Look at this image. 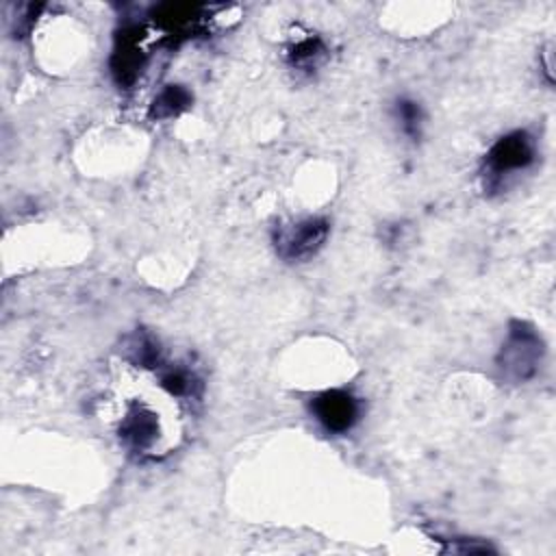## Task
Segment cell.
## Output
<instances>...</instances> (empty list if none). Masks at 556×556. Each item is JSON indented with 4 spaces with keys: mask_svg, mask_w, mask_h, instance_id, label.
<instances>
[{
    "mask_svg": "<svg viewBox=\"0 0 556 556\" xmlns=\"http://www.w3.org/2000/svg\"><path fill=\"white\" fill-rule=\"evenodd\" d=\"M143 67V50H141V35L137 28H126L117 35V43L111 59L113 76L119 85L128 87L135 83Z\"/></svg>",
    "mask_w": 556,
    "mask_h": 556,
    "instance_id": "6",
    "label": "cell"
},
{
    "mask_svg": "<svg viewBox=\"0 0 556 556\" xmlns=\"http://www.w3.org/2000/svg\"><path fill=\"white\" fill-rule=\"evenodd\" d=\"M534 161V141L528 132L515 130L497 139L486 154V169L493 178L526 169Z\"/></svg>",
    "mask_w": 556,
    "mask_h": 556,
    "instance_id": "3",
    "label": "cell"
},
{
    "mask_svg": "<svg viewBox=\"0 0 556 556\" xmlns=\"http://www.w3.org/2000/svg\"><path fill=\"white\" fill-rule=\"evenodd\" d=\"M395 113H397V119L402 124V130L408 137L417 139L419 128H421V109H419V104L413 102V100H400L395 104Z\"/></svg>",
    "mask_w": 556,
    "mask_h": 556,
    "instance_id": "10",
    "label": "cell"
},
{
    "mask_svg": "<svg viewBox=\"0 0 556 556\" xmlns=\"http://www.w3.org/2000/svg\"><path fill=\"white\" fill-rule=\"evenodd\" d=\"M189 102H191V96H189L187 89H182V87H178V85H169V87H165V89L156 96L150 115L156 117V119L174 117V115H178L180 111H185V109L189 106Z\"/></svg>",
    "mask_w": 556,
    "mask_h": 556,
    "instance_id": "7",
    "label": "cell"
},
{
    "mask_svg": "<svg viewBox=\"0 0 556 556\" xmlns=\"http://www.w3.org/2000/svg\"><path fill=\"white\" fill-rule=\"evenodd\" d=\"M543 358V341L541 337L523 321H513L508 337L500 350L497 367L502 376L510 382L530 380Z\"/></svg>",
    "mask_w": 556,
    "mask_h": 556,
    "instance_id": "1",
    "label": "cell"
},
{
    "mask_svg": "<svg viewBox=\"0 0 556 556\" xmlns=\"http://www.w3.org/2000/svg\"><path fill=\"white\" fill-rule=\"evenodd\" d=\"M311 413L328 432H348L358 419V402L348 391H324L311 402Z\"/></svg>",
    "mask_w": 556,
    "mask_h": 556,
    "instance_id": "5",
    "label": "cell"
},
{
    "mask_svg": "<svg viewBox=\"0 0 556 556\" xmlns=\"http://www.w3.org/2000/svg\"><path fill=\"white\" fill-rule=\"evenodd\" d=\"M328 237V222L321 217H308L289 226H280L274 237L278 256L285 261H304L313 256Z\"/></svg>",
    "mask_w": 556,
    "mask_h": 556,
    "instance_id": "2",
    "label": "cell"
},
{
    "mask_svg": "<svg viewBox=\"0 0 556 556\" xmlns=\"http://www.w3.org/2000/svg\"><path fill=\"white\" fill-rule=\"evenodd\" d=\"M161 389L169 395V397H187L193 395V387H195V378L193 374L185 371V369H167L161 376Z\"/></svg>",
    "mask_w": 556,
    "mask_h": 556,
    "instance_id": "9",
    "label": "cell"
},
{
    "mask_svg": "<svg viewBox=\"0 0 556 556\" xmlns=\"http://www.w3.org/2000/svg\"><path fill=\"white\" fill-rule=\"evenodd\" d=\"M119 434L126 447L137 454H152L163 443V424L148 406H132L119 421Z\"/></svg>",
    "mask_w": 556,
    "mask_h": 556,
    "instance_id": "4",
    "label": "cell"
},
{
    "mask_svg": "<svg viewBox=\"0 0 556 556\" xmlns=\"http://www.w3.org/2000/svg\"><path fill=\"white\" fill-rule=\"evenodd\" d=\"M324 52H326V48L317 37H306L293 46L291 63L300 70H313L324 59Z\"/></svg>",
    "mask_w": 556,
    "mask_h": 556,
    "instance_id": "8",
    "label": "cell"
}]
</instances>
